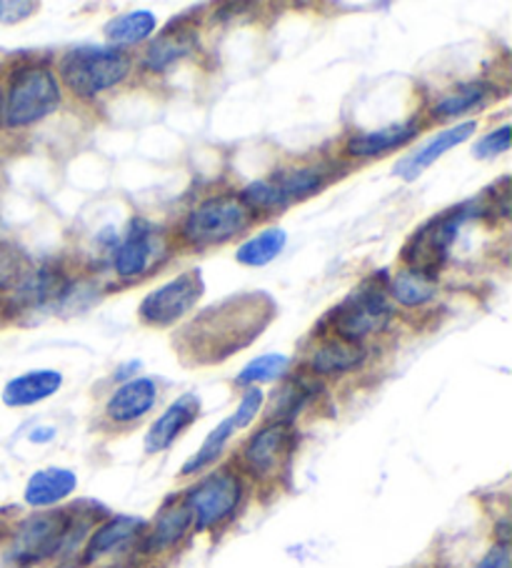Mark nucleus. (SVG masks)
Listing matches in <instances>:
<instances>
[{
	"mask_svg": "<svg viewBox=\"0 0 512 568\" xmlns=\"http://www.w3.org/2000/svg\"><path fill=\"white\" fill-rule=\"evenodd\" d=\"M253 213L233 193H215L185 215L183 241L193 248L223 246L250 229Z\"/></svg>",
	"mask_w": 512,
	"mask_h": 568,
	"instance_id": "obj_5",
	"label": "nucleus"
},
{
	"mask_svg": "<svg viewBox=\"0 0 512 568\" xmlns=\"http://www.w3.org/2000/svg\"><path fill=\"white\" fill-rule=\"evenodd\" d=\"M195 45H198V31L191 26H183L181 18V21L167 26L161 36L153 38V43L147 45L143 55V65L153 73H163L165 68L188 58L195 51Z\"/></svg>",
	"mask_w": 512,
	"mask_h": 568,
	"instance_id": "obj_16",
	"label": "nucleus"
},
{
	"mask_svg": "<svg viewBox=\"0 0 512 568\" xmlns=\"http://www.w3.org/2000/svg\"><path fill=\"white\" fill-rule=\"evenodd\" d=\"M328 181L330 175L318 165H295V169L273 173L270 179L245 185L238 199L250 213H275L320 193Z\"/></svg>",
	"mask_w": 512,
	"mask_h": 568,
	"instance_id": "obj_8",
	"label": "nucleus"
},
{
	"mask_svg": "<svg viewBox=\"0 0 512 568\" xmlns=\"http://www.w3.org/2000/svg\"><path fill=\"white\" fill-rule=\"evenodd\" d=\"M295 450V428L288 424H265L245 440L240 448V464L250 476L260 481H273L285 471Z\"/></svg>",
	"mask_w": 512,
	"mask_h": 568,
	"instance_id": "obj_11",
	"label": "nucleus"
},
{
	"mask_svg": "<svg viewBox=\"0 0 512 568\" xmlns=\"http://www.w3.org/2000/svg\"><path fill=\"white\" fill-rule=\"evenodd\" d=\"M75 516L71 511H43L28 516L16 528L11 558L18 566H33L71 544Z\"/></svg>",
	"mask_w": 512,
	"mask_h": 568,
	"instance_id": "obj_9",
	"label": "nucleus"
},
{
	"mask_svg": "<svg viewBox=\"0 0 512 568\" xmlns=\"http://www.w3.org/2000/svg\"><path fill=\"white\" fill-rule=\"evenodd\" d=\"M75 488H78V476L71 471V468L48 466L28 478L23 501L31 508H51V506L63 504L68 496H73Z\"/></svg>",
	"mask_w": 512,
	"mask_h": 568,
	"instance_id": "obj_20",
	"label": "nucleus"
},
{
	"mask_svg": "<svg viewBox=\"0 0 512 568\" xmlns=\"http://www.w3.org/2000/svg\"><path fill=\"white\" fill-rule=\"evenodd\" d=\"M366 348L360 344H350V341L342 338H328L325 344L315 348L310 356V368L315 376H342L350 374V371H358L366 364Z\"/></svg>",
	"mask_w": 512,
	"mask_h": 568,
	"instance_id": "obj_22",
	"label": "nucleus"
},
{
	"mask_svg": "<svg viewBox=\"0 0 512 568\" xmlns=\"http://www.w3.org/2000/svg\"><path fill=\"white\" fill-rule=\"evenodd\" d=\"M475 131H478L475 121H465V123L452 125V129L440 131L436 139H430L420 151H416L412 155H406V159L396 165V171L392 173L400 175L402 181H416L422 171H428L430 165L440 161L448 151L458 149L460 143H465Z\"/></svg>",
	"mask_w": 512,
	"mask_h": 568,
	"instance_id": "obj_15",
	"label": "nucleus"
},
{
	"mask_svg": "<svg viewBox=\"0 0 512 568\" xmlns=\"http://www.w3.org/2000/svg\"><path fill=\"white\" fill-rule=\"evenodd\" d=\"M61 105V83L45 65L18 68L11 75L3 105L8 129H25L58 111Z\"/></svg>",
	"mask_w": 512,
	"mask_h": 568,
	"instance_id": "obj_6",
	"label": "nucleus"
},
{
	"mask_svg": "<svg viewBox=\"0 0 512 568\" xmlns=\"http://www.w3.org/2000/svg\"><path fill=\"white\" fill-rule=\"evenodd\" d=\"M436 293H438L436 278H430L426 273L412 271V268H402L388 281V296L406 308L426 306V303L436 298Z\"/></svg>",
	"mask_w": 512,
	"mask_h": 568,
	"instance_id": "obj_24",
	"label": "nucleus"
},
{
	"mask_svg": "<svg viewBox=\"0 0 512 568\" xmlns=\"http://www.w3.org/2000/svg\"><path fill=\"white\" fill-rule=\"evenodd\" d=\"M201 416V398L198 394H183L167 406L161 416L153 420V426L147 428L143 448L147 456L163 454L178 440L185 430H188Z\"/></svg>",
	"mask_w": 512,
	"mask_h": 568,
	"instance_id": "obj_13",
	"label": "nucleus"
},
{
	"mask_svg": "<svg viewBox=\"0 0 512 568\" xmlns=\"http://www.w3.org/2000/svg\"><path fill=\"white\" fill-rule=\"evenodd\" d=\"M233 436H235V426H233V420L228 416L225 420H221V424L215 426L208 436H205L201 448L195 450L188 462L183 464L181 476L188 478V476L203 474V471H208V468H213V464L225 454V448H228Z\"/></svg>",
	"mask_w": 512,
	"mask_h": 568,
	"instance_id": "obj_28",
	"label": "nucleus"
},
{
	"mask_svg": "<svg viewBox=\"0 0 512 568\" xmlns=\"http://www.w3.org/2000/svg\"><path fill=\"white\" fill-rule=\"evenodd\" d=\"M193 531V516L185 506L183 496L167 501L161 511H157L151 534H147L145 541V551L151 554H161V551H171V548L178 546L185 536Z\"/></svg>",
	"mask_w": 512,
	"mask_h": 568,
	"instance_id": "obj_18",
	"label": "nucleus"
},
{
	"mask_svg": "<svg viewBox=\"0 0 512 568\" xmlns=\"http://www.w3.org/2000/svg\"><path fill=\"white\" fill-rule=\"evenodd\" d=\"M275 316V303L263 291L240 293L205 308L175 338L181 356L193 364H221L238 351L248 348Z\"/></svg>",
	"mask_w": 512,
	"mask_h": 568,
	"instance_id": "obj_1",
	"label": "nucleus"
},
{
	"mask_svg": "<svg viewBox=\"0 0 512 568\" xmlns=\"http://www.w3.org/2000/svg\"><path fill=\"white\" fill-rule=\"evenodd\" d=\"M245 496V486L238 471L223 466L205 474L198 484L183 494V501L193 516L195 531H213L228 524L238 511Z\"/></svg>",
	"mask_w": 512,
	"mask_h": 568,
	"instance_id": "obj_7",
	"label": "nucleus"
},
{
	"mask_svg": "<svg viewBox=\"0 0 512 568\" xmlns=\"http://www.w3.org/2000/svg\"><path fill=\"white\" fill-rule=\"evenodd\" d=\"M55 438V428H35L33 434H31V440L33 444H48V440H53Z\"/></svg>",
	"mask_w": 512,
	"mask_h": 568,
	"instance_id": "obj_35",
	"label": "nucleus"
},
{
	"mask_svg": "<svg viewBox=\"0 0 512 568\" xmlns=\"http://www.w3.org/2000/svg\"><path fill=\"white\" fill-rule=\"evenodd\" d=\"M35 3H0V23H18L33 16Z\"/></svg>",
	"mask_w": 512,
	"mask_h": 568,
	"instance_id": "obj_34",
	"label": "nucleus"
},
{
	"mask_svg": "<svg viewBox=\"0 0 512 568\" xmlns=\"http://www.w3.org/2000/svg\"><path fill=\"white\" fill-rule=\"evenodd\" d=\"M475 568H510V546L498 544L480 558Z\"/></svg>",
	"mask_w": 512,
	"mask_h": 568,
	"instance_id": "obj_33",
	"label": "nucleus"
},
{
	"mask_svg": "<svg viewBox=\"0 0 512 568\" xmlns=\"http://www.w3.org/2000/svg\"><path fill=\"white\" fill-rule=\"evenodd\" d=\"M480 211H485L480 205V201H468V203L455 205V209L438 213L436 219H430L428 223H422L420 229L408 239L406 248H402L406 268L420 271L426 273V276L436 278L438 271L446 266L448 253L452 248V243L458 241L460 229L470 219L480 215Z\"/></svg>",
	"mask_w": 512,
	"mask_h": 568,
	"instance_id": "obj_4",
	"label": "nucleus"
},
{
	"mask_svg": "<svg viewBox=\"0 0 512 568\" xmlns=\"http://www.w3.org/2000/svg\"><path fill=\"white\" fill-rule=\"evenodd\" d=\"M392 316H396V311H392L388 296V278L376 273V276L362 281L358 288H352L338 306L330 308L320 328L328 326L332 338L360 344L362 338L386 331Z\"/></svg>",
	"mask_w": 512,
	"mask_h": 568,
	"instance_id": "obj_2",
	"label": "nucleus"
},
{
	"mask_svg": "<svg viewBox=\"0 0 512 568\" xmlns=\"http://www.w3.org/2000/svg\"><path fill=\"white\" fill-rule=\"evenodd\" d=\"M418 131L420 125L408 121V123L388 125V129H380V131L356 133L350 135L346 143V153L352 155V159H378V155L398 151L410 141H416Z\"/></svg>",
	"mask_w": 512,
	"mask_h": 568,
	"instance_id": "obj_21",
	"label": "nucleus"
},
{
	"mask_svg": "<svg viewBox=\"0 0 512 568\" xmlns=\"http://www.w3.org/2000/svg\"><path fill=\"white\" fill-rule=\"evenodd\" d=\"M205 293V281L201 271H183L181 276L173 281L157 286L153 293L141 301V308H137V316L145 323V326L153 328H167L173 323L188 316V313L198 306V301Z\"/></svg>",
	"mask_w": 512,
	"mask_h": 568,
	"instance_id": "obj_10",
	"label": "nucleus"
},
{
	"mask_svg": "<svg viewBox=\"0 0 512 568\" xmlns=\"http://www.w3.org/2000/svg\"><path fill=\"white\" fill-rule=\"evenodd\" d=\"M157 404V384L153 378H131L117 386L105 400V418L113 426H133Z\"/></svg>",
	"mask_w": 512,
	"mask_h": 568,
	"instance_id": "obj_14",
	"label": "nucleus"
},
{
	"mask_svg": "<svg viewBox=\"0 0 512 568\" xmlns=\"http://www.w3.org/2000/svg\"><path fill=\"white\" fill-rule=\"evenodd\" d=\"M290 368V358L285 354H265L253 358L248 366H243V371L235 376V386H260V384H275L280 381Z\"/></svg>",
	"mask_w": 512,
	"mask_h": 568,
	"instance_id": "obj_29",
	"label": "nucleus"
},
{
	"mask_svg": "<svg viewBox=\"0 0 512 568\" xmlns=\"http://www.w3.org/2000/svg\"><path fill=\"white\" fill-rule=\"evenodd\" d=\"M285 243H288V233L283 229H265L260 233H255V236H250L245 243H240L238 251H235V261L248 268L268 266V263L280 256Z\"/></svg>",
	"mask_w": 512,
	"mask_h": 568,
	"instance_id": "obj_26",
	"label": "nucleus"
},
{
	"mask_svg": "<svg viewBox=\"0 0 512 568\" xmlns=\"http://www.w3.org/2000/svg\"><path fill=\"white\" fill-rule=\"evenodd\" d=\"M0 123H3V98H0Z\"/></svg>",
	"mask_w": 512,
	"mask_h": 568,
	"instance_id": "obj_36",
	"label": "nucleus"
},
{
	"mask_svg": "<svg viewBox=\"0 0 512 568\" xmlns=\"http://www.w3.org/2000/svg\"><path fill=\"white\" fill-rule=\"evenodd\" d=\"M145 521L137 516H113L107 518L105 524H101L91 534L85 544V564H95L101 558L111 556L115 551H121L127 544H133L135 538H141L145 534Z\"/></svg>",
	"mask_w": 512,
	"mask_h": 568,
	"instance_id": "obj_17",
	"label": "nucleus"
},
{
	"mask_svg": "<svg viewBox=\"0 0 512 568\" xmlns=\"http://www.w3.org/2000/svg\"><path fill=\"white\" fill-rule=\"evenodd\" d=\"M0 306H3V301H0Z\"/></svg>",
	"mask_w": 512,
	"mask_h": 568,
	"instance_id": "obj_37",
	"label": "nucleus"
},
{
	"mask_svg": "<svg viewBox=\"0 0 512 568\" xmlns=\"http://www.w3.org/2000/svg\"><path fill=\"white\" fill-rule=\"evenodd\" d=\"M131 55L115 45H81L68 51L61 61V78L81 98H95L121 85L131 73Z\"/></svg>",
	"mask_w": 512,
	"mask_h": 568,
	"instance_id": "obj_3",
	"label": "nucleus"
},
{
	"mask_svg": "<svg viewBox=\"0 0 512 568\" xmlns=\"http://www.w3.org/2000/svg\"><path fill=\"white\" fill-rule=\"evenodd\" d=\"M263 404H265V394H263V388H258V386L245 388V394H243V398H240L238 408H235V414L231 416L235 430L253 426V420L258 418V414L263 410Z\"/></svg>",
	"mask_w": 512,
	"mask_h": 568,
	"instance_id": "obj_31",
	"label": "nucleus"
},
{
	"mask_svg": "<svg viewBox=\"0 0 512 568\" xmlns=\"http://www.w3.org/2000/svg\"><path fill=\"white\" fill-rule=\"evenodd\" d=\"M310 398H313V386L308 381L303 378L285 381V384L270 396V406H268L270 424L293 426V420L300 416V410L308 406Z\"/></svg>",
	"mask_w": 512,
	"mask_h": 568,
	"instance_id": "obj_25",
	"label": "nucleus"
},
{
	"mask_svg": "<svg viewBox=\"0 0 512 568\" xmlns=\"http://www.w3.org/2000/svg\"><path fill=\"white\" fill-rule=\"evenodd\" d=\"M157 21L151 11H127L105 23V38L115 48L137 45L155 33Z\"/></svg>",
	"mask_w": 512,
	"mask_h": 568,
	"instance_id": "obj_27",
	"label": "nucleus"
},
{
	"mask_svg": "<svg viewBox=\"0 0 512 568\" xmlns=\"http://www.w3.org/2000/svg\"><path fill=\"white\" fill-rule=\"evenodd\" d=\"M508 149H510V125H500V129L482 135L475 149H472V155L480 161H488V159H495L500 153H508Z\"/></svg>",
	"mask_w": 512,
	"mask_h": 568,
	"instance_id": "obj_32",
	"label": "nucleus"
},
{
	"mask_svg": "<svg viewBox=\"0 0 512 568\" xmlns=\"http://www.w3.org/2000/svg\"><path fill=\"white\" fill-rule=\"evenodd\" d=\"M495 95H498V88L492 85V83L475 81V83L458 85L455 91H450L448 95H442L440 101L432 105L430 115L436 121L460 119V115L482 111V108H485Z\"/></svg>",
	"mask_w": 512,
	"mask_h": 568,
	"instance_id": "obj_23",
	"label": "nucleus"
},
{
	"mask_svg": "<svg viewBox=\"0 0 512 568\" xmlns=\"http://www.w3.org/2000/svg\"><path fill=\"white\" fill-rule=\"evenodd\" d=\"M61 388H63V374H58V371L53 368L28 371V374L8 381L3 388V404L8 408H28L55 396Z\"/></svg>",
	"mask_w": 512,
	"mask_h": 568,
	"instance_id": "obj_19",
	"label": "nucleus"
},
{
	"mask_svg": "<svg viewBox=\"0 0 512 568\" xmlns=\"http://www.w3.org/2000/svg\"><path fill=\"white\" fill-rule=\"evenodd\" d=\"M161 246V233L155 231V225L145 219H133L127 225L125 239L121 246L115 248L113 266L121 278H141L157 258Z\"/></svg>",
	"mask_w": 512,
	"mask_h": 568,
	"instance_id": "obj_12",
	"label": "nucleus"
},
{
	"mask_svg": "<svg viewBox=\"0 0 512 568\" xmlns=\"http://www.w3.org/2000/svg\"><path fill=\"white\" fill-rule=\"evenodd\" d=\"M33 263L13 243L0 246V291H21L33 276Z\"/></svg>",
	"mask_w": 512,
	"mask_h": 568,
	"instance_id": "obj_30",
	"label": "nucleus"
}]
</instances>
